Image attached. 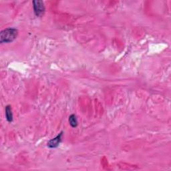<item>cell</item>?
Instances as JSON below:
<instances>
[{"label": "cell", "mask_w": 171, "mask_h": 171, "mask_svg": "<svg viewBox=\"0 0 171 171\" xmlns=\"http://www.w3.org/2000/svg\"><path fill=\"white\" fill-rule=\"evenodd\" d=\"M17 36H18V30L14 28L5 29L1 32L0 34V42L2 43H9L13 42Z\"/></svg>", "instance_id": "obj_1"}, {"label": "cell", "mask_w": 171, "mask_h": 171, "mask_svg": "<svg viewBox=\"0 0 171 171\" xmlns=\"http://www.w3.org/2000/svg\"><path fill=\"white\" fill-rule=\"evenodd\" d=\"M33 3V8H34V12L37 16L42 15L43 12H44L45 8L43 5V3L42 1H34Z\"/></svg>", "instance_id": "obj_2"}, {"label": "cell", "mask_w": 171, "mask_h": 171, "mask_svg": "<svg viewBox=\"0 0 171 171\" xmlns=\"http://www.w3.org/2000/svg\"><path fill=\"white\" fill-rule=\"evenodd\" d=\"M61 136L62 133H60L55 139L50 140L48 143V146H49L50 148H56V147L58 146L60 142V140H61Z\"/></svg>", "instance_id": "obj_3"}, {"label": "cell", "mask_w": 171, "mask_h": 171, "mask_svg": "<svg viewBox=\"0 0 171 171\" xmlns=\"http://www.w3.org/2000/svg\"><path fill=\"white\" fill-rule=\"evenodd\" d=\"M5 116L8 122H12L13 115L12 112V108L9 106H7L5 108Z\"/></svg>", "instance_id": "obj_4"}, {"label": "cell", "mask_w": 171, "mask_h": 171, "mask_svg": "<svg viewBox=\"0 0 171 171\" xmlns=\"http://www.w3.org/2000/svg\"><path fill=\"white\" fill-rule=\"evenodd\" d=\"M69 122L70 125H71L72 127H76L77 125H78V122H77L76 117L74 115H71L69 117Z\"/></svg>", "instance_id": "obj_5"}]
</instances>
